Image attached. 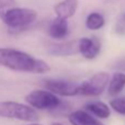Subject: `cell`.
Wrapping results in <instances>:
<instances>
[{
  "label": "cell",
  "instance_id": "cell-1",
  "mask_svg": "<svg viewBox=\"0 0 125 125\" xmlns=\"http://www.w3.org/2000/svg\"><path fill=\"white\" fill-rule=\"evenodd\" d=\"M0 66L20 73H46L51 70L47 62L22 51L0 47Z\"/></svg>",
  "mask_w": 125,
  "mask_h": 125
},
{
  "label": "cell",
  "instance_id": "cell-2",
  "mask_svg": "<svg viewBox=\"0 0 125 125\" xmlns=\"http://www.w3.org/2000/svg\"><path fill=\"white\" fill-rule=\"evenodd\" d=\"M0 117L35 123L40 116L35 109L15 101H0Z\"/></svg>",
  "mask_w": 125,
  "mask_h": 125
},
{
  "label": "cell",
  "instance_id": "cell-3",
  "mask_svg": "<svg viewBox=\"0 0 125 125\" xmlns=\"http://www.w3.org/2000/svg\"><path fill=\"white\" fill-rule=\"evenodd\" d=\"M36 18L37 12L33 9L15 7L1 15L0 19L11 30H21L35 22Z\"/></svg>",
  "mask_w": 125,
  "mask_h": 125
},
{
  "label": "cell",
  "instance_id": "cell-4",
  "mask_svg": "<svg viewBox=\"0 0 125 125\" xmlns=\"http://www.w3.org/2000/svg\"><path fill=\"white\" fill-rule=\"evenodd\" d=\"M29 105L37 110H54L61 105V100L56 94L46 90L31 91L25 97Z\"/></svg>",
  "mask_w": 125,
  "mask_h": 125
},
{
  "label": "cell",
  "instance_id": "cell-5",
  "mask_svg": "<svg viewBox=\"0 0 125 125\" xmlns=\"http://www.w3.org/2000/svg\"><path fill=\"white\" fill-rule=\"evenodd\" d=\"M110 76L105 71H100L90 77L89 79L80 82L79 95H87V97H97L100 95L109 86Z\"/></svg>",
  "mask_w": 125,
  "mask_h": 125
},
{
  "label": "cell",
  "instance_id": "cell-6",
  "mask_svg": "<svg viewBox=\"0 0 125 125\" xmlns=\"http://www.w3.org/2000/svg\"><path fill=\"white\" fill-rule=\"evenodd\" d=\"M45 87L54 94L62 97H75L79 95L80 82L67 81L62 79H48L45 81Z\"/></svg>",
  "mask_w": 125,
  "mask_h": 125
},
{
  "label": "cell",
  "instance_id": "cell-7",
  "mask_svg": "<svg viewBox=\"0 0 125 125\" xmlns=\"http://www.w3.org/2000/svg\"><path fill=\"white\" fill-rule=\"evenodd\" d=\"M101 50V43L97 37H82L79 40V53L87 59H93Z\"/></svg>",
  "mask_w": 125,
  "mask_h": 125
},
{
  "label": "cell",
  "instance_id": "cell-8",
  "mask_svg": "<svg viewBox=\"0 0 125 125\" xmlns=\"http://www.w3.org/2000/svg\"><path fill=\"white\" fill-rule=\"evenodd\" d=\"M48 53L55 56H70V55L77 54L79 53V41L52 44L48 47Z\"/></svg>",
  "mask_w": 125,
  "mask_h": 125
},
{
  "label": "cell",
  "instance_id": "cell-9",
  "mask_svg": "<svg viewBox=\"0 0 125 125\" xmlns=\"http://www.w3.org/2000/svg\"><path fill=\"white\" fill-rule=\"evenodd\" d=\"M68 119L71 125H104L100 121H98L94 116H92L89 112L83 110L71 112Z\"/></svg>",
  "mask_w": 125,
  "mask_h": 125
},
{
  "label": "cell",
  "instance_id": "cell-10",
  "mask_svg": "<svg viewBox=\"0 0 125 125\" xmlns=\"http://www.w3.org/2000/svg\"><path fill=\"white\" fill-rule=\"evenodd\" d=\"M78 8V0H62L55 4L54 11L57 18L67 20L71 18Z\"/></svg>",
  "mask_w": 125,
  "mask_h": 125
},
{
  "label": "cell",
  "instance_id": "cell-11",
  "mask_svg": "<svg viewBox=\"0 0 125 125\" xmlns=\"http://www.w3.org/2000/svg\"><path fill=\"white\" fill-rule=\"evenodd\" d=\"M68 33L67 21L61 18H55L48 25V35L53 39H62Z\"/></svg>",
  "mask_w": 125,
  "mask_h": 125
},
{
  "label": "cell",
  "instance_id": "cell-12",
  "mask_svg": "<svg viewBox=\"0 0 125 125\" xmlns=\"http://www.w3.org/2000/svg\"><path fill=\"white\" fill-rule=\"evenodd\" d=\"M84 109H86L87 112H89L90 114L95 115L99 119H108L111 115V110L109 108V105L101 101L88 102L84 105Z\"/></svg>",
  "mask_w": 125,
  "mask_h": 125
},
{
  "label": "cell",
  "instance_id": "cell-13",
  "mask_svg": "<svg viewBox=\"0 0 125 125\" xmlns=\"http://www.w3.org/2000/svg\"><path fill=\"white\" fill-rule=\"evenodd\" d=\"M125 87V73H115L112 76L108 86V93L110 95H116L121 92Z\"/></svg>",
  "mask_w": 125,
  "mask_h": 125
},
{
  "label": "cell",
  "instance_id": "cell-14",
  "mask_svg": "<svg viewBox=\"0 0 125 125\" xmlns=\"http://www.w3.org/2000/svg\"><path fill=\"white\" fill-rule=\"evenodd\" d=\"M105 24V19L104 17L99 12H91L90 14L87 17L86 20V25L89 30H99Z\"/></svg>",
  "mask_w": 125,
  "mask_h": 125
},
{
  "label": "cell",
  "instance_id": "cell-15",
  "mask_svg": "<svg viewBox=\"0 0 125 125\" xmlns=\"http://www.w3.org/2000/svg\"><path fill=\"white\" fill-rule=\"evenodd\" d=\"M110 106L116 113L125 115V97L115 98L110 101Z\"/></svg>",
  "mask_w": 125,
  "mask_h": 125
},
{
  "label": "cell",
  "instance_id": "cell-16",
  "mask_svg": "<svg viewBox=\"0 0 125 125\" xmlns=\"http://www.w3.org/2000/svg\"><path fill=\"white\" fill-rule=\"evenodd\" d=\"M15 7H18L15 0H0V17Z\"/></svg>",
  "mask_w": 125,
  "mask_h": 125
},
{
  "label": "cell",
  "instance_id": "cell-17",
  "mask_svg": "<svg viewBox=\"0 0 125 125\" xmlns=\"http://www.w3.org/2000/svg\"><path fill=\"white\" fill-rule=\"evenodd\" d=\"M29 125H42V124H39V123H30Z\"/></svg>",
  "mask_w": 125,
  "mask_h": 125
},
{
  "label": "cell",
  "instance_id": "cell-18",
  "mask_svg": "<svg viewBox=\"0 0 125 125\" xmlns=\"http://www.w3.org/2000/svg\"><path fill=\"white\" fill-rule=\"evenodd\" d=\"M52 125H62V124H61V123H53Z\"/></svg>",
  "mask_w": 125,
  "mask_h": 125
},
{
  "label": "cell",
  "instance_id": "cell-19",
  "mask_svg": "<svg viewBox=\"0 0 125 125\" xmlns=\"http://www.w3.org/2000/svg\"><path fill=\"white\" fill-rule=\"evenodd\" d=\"M124 19H125V15H124Z\"/></svg>",
  "mask_w": 125,
  "mask_h": 125
}]
</instances>
